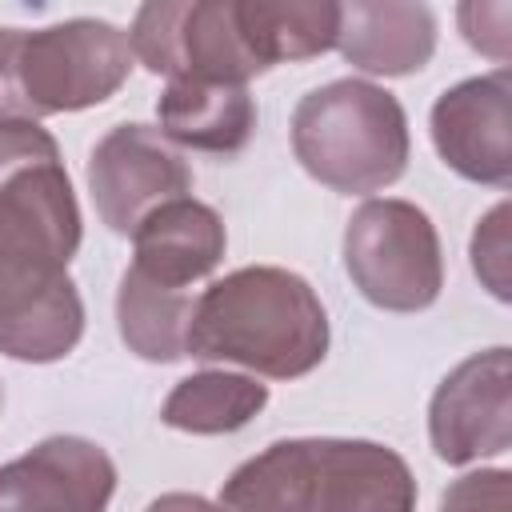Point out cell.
I'll use <instances>...</instances> for the list:
<instances>
[{"label":"cell","mask_w":512,"mask_h":512,"mask_svg":"<svg viewBox=\"0 0 512 512\" xmlns=\"http://www.w3.org/2000/svg\"><path fill=\"white\" fill-rule=\"evenodd\" d=\"M248 48L264 68L312 60L336 48L340 0H236Z\"/></svg>","instance_id":"15"},{"label":"cell","mask_w":512,"mask_h":512,"mask_svg":"<svg viewBox=\"0 0 512 512\" xmlns=\"http://www.w3.org/2000/svg\"><path fill=\"white\" fill-rule=\"evenodd\" d=\"M344 268L356 292L384 312H424L444 288L436 224L412 200H364L344 228Z\"/></svg>","instance_id":"6"},{"label":"cell","mask_w":512,"mask_h":512,"mask_svg":"<svg viewBox=\"0 0 512 512\" xmlns=\"http://www.w3.org/2000/svg\"><path fill=\"white\" fill-rule=\"evenodd\" d=\"M508 224H512V208H508V200H500L472 232V272L480 276V284L500 304L512 300V240H508Z\"/></svg>","instance_id":"18"},{"label":"cell","mask_w":512,"mask_h":512,"mask_svg":"<svg viewBox=\"0 0 512 512\" xmlns=\"http://www.w3.org/2000/svg\"><path fill=\"white\" fill-rule=\"evenodd\" d=\"M184 352L268 380H296L328 356V312L300 272L248 264L196 296Z\"/></svg>","instance_id":"2"},{"label":"cell","mask_w":512,"mask_h":512,"mask_svg":"<svg viewBox=\"0 0 512 512\" xmlns=\"http://www.w3.org/2000/svg\"><path fill=\"white\" fill-rule=\"evenodd\" d=\"M128 44L148 72L168 80L248 84L268 72L244 40L236 0H144Z\"/></svg>","instance_id":"7"},{"label":"cell","mask_w":512,"mask_h":512,"mask_svg":"<svg viewBox=\"0 0 512 512\" xmlns=\"http://www.w3.org/2000/svg\"><path fill=\"white\" fill-rule=\"evenodd\" d=\"M268 404V384L244 372H224V368H204L184 380L164 396L160 420L176 432L192 436H224L256 420Z\"/></svg>","instance_id":"17"},{"label":"cell","mask_w":512,"mask_h":512,"mask_svg":"<svg viewBox=\"0 0 512 512\" xmlns=\"http://www.w3.org/2000/svg\"><path fill=\"white\" fill-rule=\"evenodd\" d=\"M88 192L96 216L116 236H132L156 204L192 192V168L160 128L116 124L88 156Z\"/></svg>","instance_id":"9"},{"label":"cell","mask_w":512,"mask_h":512,"mask_svg":"<svg viewBox=\"0 0 512 512\" xmlns=\"http://www.w3.org/2000/svg\"><path fill=\"white\" fill-rule=\"evenodd\" d=\"M220 504L244 512H408L416 480L388 444L296 436L244 460L224 480Z\"/></svg>","instance_id":"3"},{"label":"cell","mask_w":512,"mask_h":512,"mask_svg":"<svg viewBox=\"0 0 512 512\" xmlns=\"http://www.w3.org/2000/svg\"><path fill=\"white\" fill-rule=\"evenodd\" d=\"M456 24L468 48L480 56L508 64L512 60V0H460Z\"/></svg>","instance_id":"19"},{"label":"cell","mask_w":512,"mask_h":512,"mask_svg":"<svg viewBox=\"0 0 512 512\" xmlns=\"http://www.w3.org/2000/svg\"><path fill=\"white\" fill-rule=\"evenodd\" d=\"M432 452L460 468L512 448V356L504 344L460 360L428 404Z\"/></svg>","instance_id":"8"},{"label":"cell","mask_w":512,"mask_h":512,"mask_svg":"<svg viewBox=\"0 0 512 512\" xmlns=\"http://www.w3.org/2000/svg\"><path fill=\"white\" fill-rule=\"evenodd\" d=\"M156 120L172 144L232 156L256 132V100L248 84L168 80L156 100Z\"/></svg>","instance_id":"14"},{"label":"cell","mask_w":512,"mask_h":512,"mask_svg":"<svg viewBox=\"0 0 512 512\" xmlns=\"http://www.w3.org/2000/svg\"><path fill=\"white\" fill-rule=\"evenodd\" d=\"M0 408H4V392H0Z\"/></svg>","instance_id":"20"},{"label":"cell","mask_w":512,"mask_h":512,"mask_svg":"<svg viewBox=\"0 0 512 512\" xmlns=\"http://www.w3.org/2000/svg\"><path fill=\"white\" fill-rule=\"evenodd\" d=\"M224 248H228V232L220 212L192 196L156 204L132 228V268L168 288H188L208 272H216Z\"/></svg>","instance_id":"13"},{"label":"cell","mask_w":512,"mask_h":512,"mask_svg":"<svg viewBox=\"0 0 512 512\" xmlns=\"http://www.w3.org/2000/svg\"><path fill=\"white\" fill-rule=\"evenodd\" d=\"M192 292L168 288L136 268H124L120 292H116V324L128 352L152 364H172L188 344V320H192Z\"/></svg>","instance_id":"16"},{"label":"cell","mask_w":512,"mask_h":512,"mask_svg":"<svg viewBox=\"0 0 512 512\" xmlns=\"http://www.w3.org/2000/svg\"><path fill=\"white\" fill-rule=\"evenodd\" d=\"M80 204L60 144L32 116L0 112V352L24 364L64 360L84 336V300L68 276Z\"/></svg>","instance_id":"1"},{"label":"cell","mask_w":512,"mask_h":512,"mask_svg":"<svg viewBox=\"0 0 512 512\" xmlns=\"http://www.w3.org/2000/svg\"><path fill=\"white\" fill-rule=\"evenodd\" d=\"M128 32L76 16L48 28H0V112L60 116L96 108L132 72Z\"/></svg>","instance_id":"5"},{"label":"cell","mask_w":512,"mask_h":512,"mask_svg":"<svg viewBox=\"0 0 512 512\" xmlns=\"http://www.w3.org/2000/svg\"><path fill=\"white\" fill-rule=\"evenodd\" d=\"M336 48L368 76H412L436 52V16L424 0H340Z\"/></svg>","instance_id":"12"},{"label":"cell","mask_w":512,"mask_h":512,"mask_svg":"<svg viewBox=\"0 0 512 512\" xmlns=\"http://www.w3.org/2000/svg\"><path fill=\"white\" fill-rule=\"evenodd\" d=\"M432 144L440 160L488 188L512 184V76L500 64L488 76L452 84L432 104Z\"/></svg>","instance_id":"10"},{"label":"cell","mask_w":512,"mask_h":512,"mask_svg":"<svg viewBox=\"0 0 512 512\" xmlns=\"http://www.w3.org/2000/svg\"><path fill=\"white\" fill-rule=\"evenodd\" d=\"M292 152L300 168L332 192L368 196L408 168V116L372 80H332L312 88L292 112Z\"/></svg>","instance_id":"4"},{"label":"cell","mask_w":512,"mask_h":512,"mask_svg":"<svg viewBox=\"0 0 512 512\" xmlns=\"http://www.w3.org/2000/svg\"><path fill=\"white\" fill-rule=\"evenodd\" d=\"M116 492L112 456L84 436H48L0 468V508L100 512Z\"/></svg>","instance_id":"11"}]
</instances>
